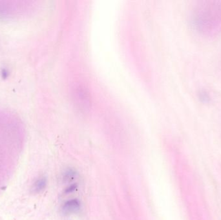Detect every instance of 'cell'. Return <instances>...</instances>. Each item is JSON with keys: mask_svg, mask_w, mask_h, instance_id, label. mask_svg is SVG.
<instances>
[{"mask_svg": "<svg viewBox=\"0 0 221 220\" xmlns=\"http://www.w3.org/2000/svg\"><path fill=\"white\" fill-rule=\"evenodd\" d=\"M76 175V173L74 171H72V170H69L67 172H65V174L64 176V179H73L75 178V176Z\"/></svg>", "mask_w": 221, "mask_h": 220, "instance_id": "277c9868", "label": "cell"}, {"mask_svg": "<svg viewBox=\"0 0 221 220\" xmlns=\"http://www.w3.org/2000/svg\"><path fill=\"white\" fill-rule=\"evenodd\" d=\"M47 180L45 177H42L38 179L33 183L31 187V192L33 194H39L42 192L45 189Z\"/></svg>", "mask_w": 221, "mask_h": 220, "instance_id": "3957f363", "label": "cell"}, {"mask_svg": "<svg viewBox=\"0 0 221 220\" xmlns=\"http://www.w3.org/2000/svg\"><path fill=\"white\" fill-rule=\"evenodd\" d=\"M77 185L76 184H72L71 185V186H69V187H67V189H66L65 190V193H67V194H69V193H71V192H72L73 191H75V190L77 189Z\"/></svg>", "mask_w": 221, "mask_h": 220, "instance_id": "5b68a950", "label": "cell"}, {"mask_svg": "<svg viewBox=\"0 0 221 220\" xmlns=\"http://www.w3.org/2000/svg\"><path fill=\"white\" fill-rule=\"evenodd\" d=\"M73 94L76 103L81 109H87L89 106V92L83 86L77 85L74 87Z\"/></svg>", "mask_w": 221, "mask_h": 220, "instance_id": "6da1fadb", "label": "cell"}, {"mask_svg": "<svg viewBox=\"0 0 221 220\" xmlns=\"http://www.w3.org/2000/svg\"><path fill=\"white\" fill-rule=\"evenodd\" d=\"M81 204L78 199H72L67 201L62 206V211L65 214H71L78 212Z\"/></svg>", "mask_w": 221, "mask_h": 220, "instance_id": "7a4b0ae2", "label": "cell"}]
</instances>
